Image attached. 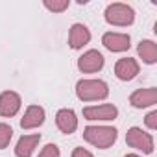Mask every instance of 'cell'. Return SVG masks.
I'll return each mask as SVG.
<instances>
[{"mask_svg":"<svg viewBox=\"0 0 157 157\" xmlns=\"http://www.w3.org/2000/svg\"><path fill=\"white\" fill-rule=\"evenodd\" d=\"M44 122V109L41 105H30L24 111V117L21 118V128L22 129H35L43 126Z\"/></svg>","mask_w":157,"mask_h":157,"instance_id":"12","label":"cell"},{"mask_svg":"<svg viewBox=\"0 0 157 157\" xmlns=\"http://www.w3.org/2000/svg\"><path fill=\"white\" fill-rule=\"evenodd\" d=\"M105 21L111 24V26H131L135 22V11L131 6L128 4H122V2H113L105 8V13H104Z\"/></svg>","mask_w":157,"mask_h":157,"instance_id":"3","label":"cell"},{"mask_svg":"<svg viewBox=\"0 0 157 157\" xmlns=\"http://www.w3.org/2000/svg\"><path fill=\"white\" fill-rule=\"evenodd\" d=\"M144 122H146V126H148L150 129H157V111L148 113L146 118H144Z\"/></svg>","mask_w":157,"mask_h":157,"instance_id":"19","label":"cell"},{"mask_svg":"<svg viewBox=\"0 0 157 157\" xmlns=\"http://www.w3.org/2000/svg\"><path fill=\"white\" fill-rule=\"evenodd\" d=\"M83 117L87 120H104V122H109V120H115L118 117V109L113 105V104H102V105H89L83 109Z\"/></svg>","mask_w":157,"mask_h":157,"instance_id":"5","label":"cell"},{"mask_svg":"<svg viewBox=\"0 0 157 157\" xmlns=\"http://www.w3.org/2000/svg\"><path fill=\"white\" fill-rule=\"evenodd\" d=\"M117 137H118V131L117 128H111V126H87L83 129V139L100 150L113 146Z\"/></svg>","mask_w":157,"mask_h":157,"instance_id":"2","label":"cell"},{"mask_svg":"<svg viewBox=\"0 0 157 157\" xmlns=\"http://www.w3.org/2000/svg\"><path fill=\"white\" fill-rule=\"evenodd\" d=\"M126 142H128V146H131V148H135V150H139V151H142V153H151L153 151V137L150 135V133H146V131H142L140 128H137V126H133V128H129L128 129V133H126Z\"/></svg>","mask_w":157,"mask_h":157,"instance_id":"4","label":"cell"},{"mask_svg":"<svg viewBox=\"0 0 157 157\" xmlns=\"http://www.w3.org/2000/svg\"><path fill=\"white\" fill-rule=\"evenodd\" d=\"M56 124H57L61 133L70 135L78 128V117H76V113L72 109H59L57 115H56Z\"/></svg>","mask_w":157,"mask_h":157,"instance_id":"13","label":"cell"},{"mask_svg":"<svg viewBox=\"0 0 157 157\" xmlns=\"http://www.w3.org/2000/svg\"><path fill=\"white\" fill-rule=\"evenodd\" d=\"M115 74H117L118 80L129 82L139 74V63L133 57H122L115 63Z\"/></svg>","mask_w":157,"mask_h":157,"instance_id":"11","label":"cell"},{"mask_svg":"<svg viewBox=\"0 0 157 157\" xmlns=\"http://www.w3.org/2000/svg\"><path fill=\"white\" fill-rule=\"evenodd\" d=\"M140 59L146 63V65H153L157 63V44L150 39H144L139 43V48H137Z\"/></svg>","mask_w":157,"mask_h":157,"instance_id":"15","label":"cell"},{"mask_svg":"<svg viewBox=\"0 0 157 157\" xmlns=\"http://www.w3.org/2000/svg\"><path fill=\"white\" fill-rule=\"evenodd\" d=\"M21 105L22 100L15 91H4L0 94V117H15Z\"/></svg>","mask_w":157,"mask_h":157,"instance_id":"8","label":"cell"},{"mask_svg":"<svg viewBox=\"0 0 157 157\" xmlns=\"http://www.w3.org/2000/svg\"><path fill=\"white\" fill-rule=\"evenodd\" d=\"M131 39L128 33H118V32H107L102 37V44L109 52H126L131 44Z\"/></svg>","mask_w":157,"mask_h":157,"instance_id":"7","label":"cell"},{"mask_svg":"<svg viewBox=\"0 0 157 157\" xmlns=\"http://www.w3.org/2000/svg\"><path fill=\"white\" fill-rule=\"evenodd\" d=\"M129 104L137 109L142 107H150L157 104V89L155 87H148V89H137L131 96H129Z\"/></svg>","mask_w":157,"mask_h":157,"instance_id":"10","label":"cell"},{"mask_svg":"<svg viewBox=\"0 0 157 157\" xmlns=\"http://www.w3.org/2000/svg\"><path fill=\"white\" fill-rule=\"evenodd\" d=\"M68 0H44V8L52 13H63L68 8Z\"/></svg>","mask_w":157,"mask_h":157,"instance_id":"17","label":"cell"},{"mask_svg":"<svg viewBox=\"0 0 157 157\" xmlns=\"http://www.w3.org/2000/svg\"><path fill=\"white\" fill-rule=\"evenodd\" d=\"M72 157H94V155H93L89 150H85V148H74Z\"/></svg>","mask_w":157,"mask_h":157,"instance_id":"20","label":"cell"},{"mask_svg":"<svg viewBox=\"0 0 157 157\" xmlns=\"http://www.w3.org/2000/svg\"><path fill=\"white\" fill-rule=\"evenodd\" d=\"M39 157H61V153H59V148H57L56 144H46V146L41 150Z\"/></svg>","mask_w":157,"mask_h":157,"instance_id":"18","label":"cell"},{"mask_svg":"<svg viewBox=\"0 0 157 157\" xmlns=\"http://www.w3.org/2000/svg\"><path fill=\"white\" fill-rule=\"evenodd\" d=\"M41 140V135L39 133H33V135H22L19 140H17V146H15V155L17 157H32L33 150L37 148Z\"/></svg>","mask_w":157,"mask_h":157,"instance_id":"14","label":"cell"},{"mask_svg":"<svg viewBox=\"0 0 157 157\" xmlns=\"http://www.w3.org/2000/svg\"><path fill=\"white\" fill-rule=\"evenodd\" d=\"M91 41V32L85 24L82 22H76L70 26V32H68V44L70 48L78 50V48H83L87 43Z\"/></svg>","mask_w":157,"mask_h":157,"instance_id":"9","label":"cell"},{"mask_svg":"<svg viewBox=\"0 0 157 157\" xmlns=\"http://www.w3.org/2000/svg\"><path fill=\"white\" fill-rule=\"evenodd\" d=\"M124 157H140V155H137V153H128V155H124Z\"/></svg>","mask_w":157,"mask_h":157,"instance_id":"21","label":"cell"},{"mask_svg":"<svg viewBox=\"0 0 157 157\" xmlns=\"http://www.w3.org/2000/svg\"><path fill=\"white\" fill-rule=\"evenodd\" d=\"M76 94L82 102H98L109 96V87L104 80H80L76 83Z\"/></svg>","mask_w":157,"mask_h":157,"instance_id":"1","label":"cell"},{"mask_svg":"<svg viewBox=\"0 0 157 157\" xmlns=\"http://www.w3.org/2000/svg\"><path fill=\"white\" fill-rule=\"evenodd\" d=\"M11 137H13L11 126H10V124H4V122H0V150H4V148L10 146Z\"/></svg>","mask_w":157,"mask_h":157,"instance_id":"16","label":"cell"},{"mask_svg":"<svg viewBox=\"0 0 157 157\" xmlns=\"http://www.w3.org/2000/svg\"><path fill=\"white\" fill-rule=\"evenodd\" d=\"M104 61L105 59L98 50H87L83 56H80V59H78V68L82 72H85V74L98 72V70H102Z\"/></svg>","mask_w":157,"mask_h":157,"instance_id":"6","label":"cell"}]
</instances>
